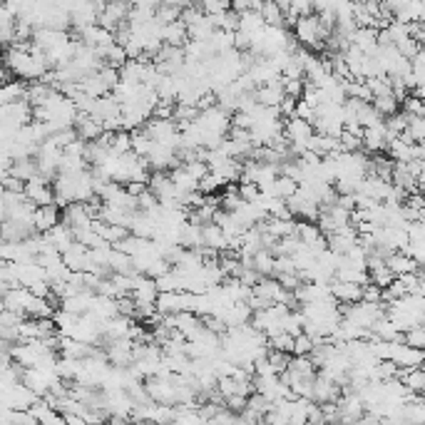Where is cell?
<instances>
[{"label": "cell", "mask_w": 425, "mask_h": 425, "mask_svg": "<svg viewBox=\"0 0 425 425\" xmlns=\"http://www.w3.org/2000/svg\"><path fill=\"white\" fill-rule=\"evenodd\" d=\"M294 35L296 40L301 42L306 47H313V50H319L331 35H333V28L328 23H324L321 15L311 12V15H301V18L294 23Z\"/></svg>", "instance_id": "cell-1"}, {"label": "cell", "mask_w": 425, "mask_h": 425, "mask_svg": "<svg viewBox=\"0 0 425 425\" xmlns=\"http://www.w3.org/2000/svg\"><path fill=\"white\" fill-rule=\"evenodd\" d=\"M38 393L30 385L18 383L10 390H0V403H3V410H30V406L38 401Z\"/></svg>", "instance_id": "cell-2"}, {"label": "cell", "mask_w": 425, "mask_h": 425, "mask_svg": "<svg viewBox=\"0 0 425 425\" xmlns=\"http://www.w3.org/2000/svg\"><path fill=\"white\" fill-rule=\"evenodd\" d=\"M62 222L70 226L72 231H83V229H92L94 219L90 217L85 201H72L62 209Z\"/></svg>", "instance_id": "cell-3"}, {"label": "cell", "mask_w": 425, "mask_h": 425, "mask_svg": "<svg viewBox=\"0 0 425 425\" xmlns=\"http://www.w3.org/2000/svg\"><path fill=\"white\" fill-rule=\"evenodd\" d=\"M105 353L112 360V366H130L135 360V341L132 338H115V341H110Z\"/></svg>", "instance_id": "cell-4"}, {"label": "cell", "mask_w": 425, "mask_h": 425, "mask_svg": "<svg viewBox=\"0 0 425 425\" xmlns=\"http://www.w3.org/2000/svg\"><path fill=\"white\" fill-rule=\"evenodd\" d=\"M25 197H28L33 204L42 207V204H53L55 201V187H50V182L42 177H35L25 182Z\"/></svg>", "instance_id": "cell-5"}, {"label": "cell", "mask_w": 425, "mask_h": 425, "mask_svg": "<svg viewBox=\"0 0 425 425\" xmlns=\"http://www.w3.org/2000/svg\"><path fill=\"white\" fill-rule=\"evenodd\" d=\"M219 319H224V324L229 326V328H236V326H247L254 321V308H251V303L249 301H234L229 308H226Z\"/></svg>", "instance_id": "cell-6"}, {"label": "cell", "mask_w": 425, "mask_h": 425, "mask_svg": "<svg viewBox=\"0 0 425 425\" xmlns=\"http://www.w3.org/2000/svg\"><path fill=\"white\" fill-rule=\"evenodd\" d=\"M331 291L338 299V303H358L363 301V286L353 281H341V278H333L331 281Z\"/></svg>", "instance_id": "cell-7"}, {"label": "cell", "mask_w": 425, "mask_h": 425, "mask_svg": "<svg viewBox=\"0 0 425 425\" xmlns=\"http://www.w3.org/2000/svg\"><path fill=\"white\" fill-rule=\"evenodd\" d=\"M256 100L266 107H281V102L286 100V90H283V77L274 80L269 85H261L256 88Z\"/></svg>", "instance_id": "cell-8"}, {"label": "cell", "mask_w": 425, "mask_h": 425, "mask_svg": "<svg viewBox=\"0 0 425 425\" xmlns=\"http://www.w3.org/2000/svg\"><path fill=\"white\" fill-rule=\"evenodd\" d=\"M388 142H390L388 140V130H385L383 119L363 130V147H366L368 152H381L383 147H388Z\"/></svg>", "instance_id": "cell-9"}, {"label": "cell", "mask_w": 425, "mask_h": 425, "mask_svg": "<svg viewBox=\"0 0 425 425\" xmlns=\"http://www.w3.org/2000/svg\"><path fill=\"white\" fill-rule=\"evenodd\" d=\"M58 204H42V207L35 209V229L40 231V234H45V231H50L53 226H58L60 222H62V214H60Z\"/></svg>", "instance_id": "cell-10"}, {"label": "cell", "mask_w": 425, "mask_h": 425, "mask_svg": "<svg viewBox=\"0 0 425 425\" xmlns=\"http://www.w3.org/2000/svg\"><path fill=\"white\" fill-rule=\"evenodd\" d=\"M132 326H135L132 324V316L117 313V316L105 321V338L107 341H115V338H130Z\"/></svg>", "instance_id": "cell-11"}, {"label": "cell", "mask_w": 425, "mask_h": 425, "mask_svg": "<svg viewBox=\"0 0 425 425\" xmlns=\"http://www.w3.org/2000/svg\"><path fill=\"white\" fill-rule=\"evenodd\" d=\"M45 236L50 239V242H53V247L58 249L60 254H65L67 249H70L72 244L77 242V239H75V231H72L70 226L65 224V222H60L58 226H53L50 231H45Z\"/></svg>", "instance_id": "cell-12"}, {"label": "cell", "mask_w": 425, "mask_h": 425, "mask_svg": "<svg viewBox=\"0 0 425 425\" xmlns=\"http://www.w3.org/2000/svg\"><path fill=\"white\" fill-rule=\"evenodd\" d=\"M385 264L390 266V272L401 276V274H410V272H418V259L413 254H408V251H393V254L385 259Z\"/></svg>", "instance_id": "cell-13"}, {"label": "cell", "mask_w": 425, "mask_h": 425, "mask_svg": "<svg viewBox=\"0 0 425 425\" xmlns=\"http://www.w3.org/2000/svg\"><path fill=\"white\" fill-rule=\"evenodd\" d=\"M201 231H204V247H212L217 249V251H224V249H229V239L231 236L226 234L222 226L217 224V222H209V224L201 226Z\"/></svg>", "instance_id": "cell-14"}, {"label": "cell", "mask_w": 425, "mask_h": 425, "mask_svg": "<svg viewBox=\"0 0 425 425\" xmlns=\"http://www.w3.org/2000/svg\"><path fill=\"white\" fill-rule=\"evenodd\" d=\"M413 144L415 142L406 140V137H396V140H390L388 142V154H390V160L393 162H410L415 160L413 157Z\"/></svg>", "instance_id": "cell-15"}, {"label": "cell", "mask_w": 425, "mask_h": 425, "mask_svg": "<svg viewBox=\"0 0 425 425\" xmlns=\"http://www.w3.org/2000/svg\"><path fill=\"white\" fill-rule=\"evenodd\" d=\"M187 40H189V28L182 18L174 20V23H169V25H165V45L182 47Z\"/></svg>", "instance_id": "cell-16"}, {"label": "cell", "mask_w": 425, "mask_h": 425, "mask_svg": "<svg viewBox=\"0 0 425 425\" xmlns=\"http://www.w3.org/2000/svg\"><path fill=\"white\" fill-rule=\"evenodd\" d=\"M80 85H83V90L90 94V97H102V94L112 92V88L107 85V80H105V77H102V72H100V70L94 72V75L85 77V80H83V83H80Z\"/></svg>", "instance_id": "cell-17"}, {"label": "cell", "mask_w": 425, "mask_h": 425, "mask_svg": "<svg viewBox=\"0 0 425 425\" xmlns=\"http://www.w3.org/2000/svg\"><path fill=\"white\" fill-rule=\"evenodd\" d=\"M254 269L261 276H276V254L269 251V249H261L259 254L254 256Z\"/></svg>", "instance_id": "cell-18"}, {"label": "cell", "mask_w": 425, "mask_h": 425, "mask_svg": "<svg viewBox=\"0 0 425 425\" xmlns=\"http://www.w3.org/2000/svg\"><path fill=\"white\" fill-rule=\"evenodd\" d=\"M18 100H28V85L20 83V77L15 83H6L3 92H0V102L8 105V102H18Z\"/></svg>", "instance_id": "cell-19"}, {"label": "cell", "mask_w": 425, "mask_h": 425, "mask_svg": "<svg viewBox=\"0 0 425 425\" xmlns=\"http://www.w3.org/2000/svg\"><path fill=\"white\" fill-rule=\"evenodd\" d=\"M296 234H299V239H301L303 244H316L319 239H324V231H321V226H313L311 222H299V226H296Z\"/></svg>", "instance_id": "cell-20"}, {"label": "cell", "mask_w": 425, "mask_h": 425, "mask_svg": "<svg viewBox=\"0 0 425 425\" xmlns=\"http://www.w3.org/2000/svg\"><path fill=\"white\" fill-rule=\"evenodd\" d=\"M261 15L266 18L269 25H283L286 23V12L274 3V0H264V6H261Z\"/></svg>", "instance_id": "cell-21"}, {"label": "cell", "mask_w": 425, "mask_h": 425, "mask_svg": "<svg viewBox=\"0 0 425 425\" xmlns=\"http://www.w3.org/2000/svg\"><path fill=\"white\" fill-rule=\"evenodd\" d=\"M373 105H376V110L383 115V117H390V115L398 112L401 100H398L396 94H381V97H376V100H373Z\"/></svg>", "instance_id": "cell-22"}, {"label": "cell", "mask_w": 425, "mask_h": 425, "mask_svg": "<svg viewBox=\"0 0 425 425\" xmlns=\"http://www.w3.org/2000/svg\"><path fill=\"white\" fill-rule=\"evenodd\" d=\"M403 137L410 142H425V117H410L408 130L403 132Z\"/></svg>", "instance_id": "cell-23"}, {"label": "cell", "mask_w": 425, "mask_h": 425, "mask_svg": "<svg viewBox=\"0 0 425 425\" xmlns=\"http://www.w3.org/2000/svg\"><path fill=\"white\" fill-rule=\"evenodd\" d=\"M234 8V0H201V10L207 15H224Z\"/></svg>", "instance_id": "cell-24"}, {"label": "cell", "mask_w": 425, "mask_h": 425, "mask_svg": "<svg viewBox=\"0 0 425 425\" xmlns=\"http://www.w3.org/2000/svg\"><path fill=\"white\" fill-rule=\"evenodd\" d=\"M110 152H112V154L132 152V132L119 130L117 135H115V142H112V147H110Z\"/></svg>", "instance_id": "cell-25"}, {"label": "cell", "mask_w": 425, "mask_h": 425, "mask_svg": "<svg viewBox=\"0 0 425 425\" xmlns=\"http://www.w3.org/2000/svg\"><path fill=\"white\" fill-rule=\"evenodd\" d=\"M316 338L308 336L306 331H303L301 336H296V343H294V356H308L313 349H316Z\"/></svg>", "instance_id": "cell-26"}, {"label": "cell", "mask_w": 425, "mask_h": 425, "mask_svg": "<svg viewBox=\"0 0 425 425\" xmlns=\"http://www.w3.org/2000/svg\"><path fill=\"white\" fill-rule=\"evenodd\" d=\"M420 47H423V45H420V40L415 35H408V38H403V40L398 42V50H401V55H406V58H410V60H413L415 55L420 53Z\"/></svg>", "instance_id": "cell-27"}, {"label": "cell", "mask_w": 425, "mask_h": 425, "mask_svg": "<svg viewBox=\"0 0 425 425\" xmlns=\"http://www.w3.org/2000/svg\"><path fill=\"white\" fill-rule=\"evenodd\" d=\"M303 88H306V80H303V77H294V80H286V77H283V90H286V94H289V97L301 100Z\"/></svg>", "instance_id": "cell-28"}, {"label": "cell", "mask_w": 425, "mask_h": 425, "mask_svg": "<svg viewBox=\"0 0 425 425\" xmlns=\"http://www.w3.org/2000/svg\"><path fill=\"white\" fill-rule=\"evenodd\" d=\"M403 341L410 343V346H418V349L425 351V326L420 324V326H415V328L406 331V333H403Z\"/></svg>", "instance_id": "cell-29"}, {"label": "cell", "mask_w": 425, "mask_h": 425, "mask_svg": "<svg viewBox=\"0 0 425 425\" xmlns=\"http://www.w3.org/2000/svg\"><path fill=\"white\" fill-rule=\"evenodd\" d=\"M291 10L301 18V15H311L316 10V3L313 0H291Z\"/></svg>", "instance_id": "cell-30"}, {"label": "cell", "mask_w": 425, "mask_h": 425, "mask_svg": "<svg viewBox=\"0 0 425 425\" xmlns=\"http://www.w3.org/2000/svg\"><path fill=\"white\" fill-rule=\"evenodd\" d=\"M351 3H358V0H351Z\"/></svg>", "instance_id": "cell-31"}, {"label": "cell", "mask_w": 425, "mask_h": 425, "mask_svg": "<svg viewBox=\"0 0 425 425\" xmlns=\"http://www.w3.org/2000/svg\"><path fill=\"white\" fill-rule=\"evenodd\" d=\"M199 3H201V0H199Z\"/></svg>", "instance_id": "cell-32"}]
</instances>
